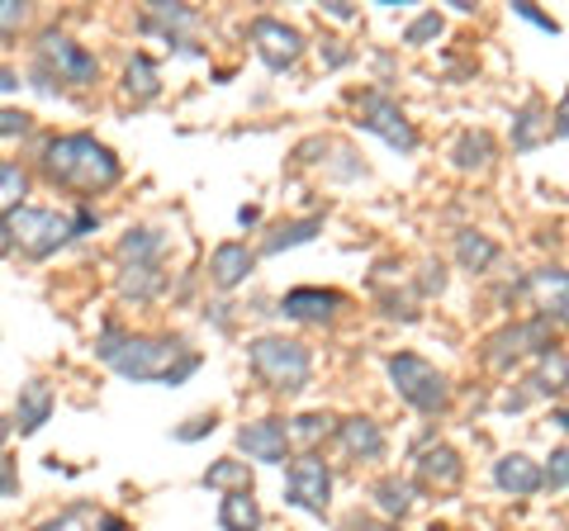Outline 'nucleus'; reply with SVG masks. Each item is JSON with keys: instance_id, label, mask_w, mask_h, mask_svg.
I'll use <instances>...</instances> for the list:
<instances>
[{"instance_id": "nucleus-44", "label": "nucleus", "mask_w": 569, "mask_h": 531, "mask_svg": "<svg viewBox=\"0 0 569 531\" xmlns=\"http://www.w3.org/2000/svg\"><path fill=\"white\" fill-rule=\"evenodd\" d=\"M6 437H10V422L0 418V451H6Z\"/></svg>"}, {"instance_id": "nucleus-40", "label": "nucleus", "mask_w": 569, "mask_h": 531, "mask_svg": "<svg viewBox=\"0 0 569 531\" xmlns=\"http://www.w3.org/2000/svg\"><path fill=\"white\" fill-rule=\"evenodd\" d=\"M14 86H20V72H14V67H0V91H14Z\"/></svg>"}, {"instance_id": "nucleus-2", "label": "nucleus", "mask_w": 569, "mask_h": 531, "mask_svg": "<svg viewBox=\"0 0 569 531\" xmlns=\"http://www.w3.org/2000/svg\"><path fill=\"white\" fill-rule=\"evenodd\" d=\"M48 176L67 190H81V194H100L119 181V157L96 143L91 133H67V138H52L48 157H43Z\"/></svg>"}, {"instance_id": "nucleus-17", "label": "nucleus", "mask_w": 569, "mask_h": 531, "mask_svg": "<svg viewBox=\"0 0 569 531\" xmlns=\"http://www.w3.org/2000/svg\"><path fill=\"white\" fill-rule=\"evenodd\" d=\"M342 447L351 455H361V460H380L385 455V432H380V422H370V418H347L342 422Z\"/></svg>"}, {"instance_id": "nucleus-27", "label": "nucleus", "mask_w": 569, "mask_h": 531, "mask_svg": "<svg viewBox=\"0 0 569 531\" xmlns=\"http://www.w3.org/2000/svg\"><path fill=\"white\" fill-rule=\"evenodd\" d=\"M318 228H323V219H299V223H284V228H276L271 238H266V247L261 252L271 257V252H284V247H299V242H309Z\"/></svg>"}, {"instance_id": "nucleus-22", "label": "nucleus", "mask_w": 569, "mask_h": 531, "mask_svg": "<svg viewBox=\"0 0 569 531\" xmlns=\"http://www.w3.org/2000/svg\"><path fill=\"white\" fill-rule=\"evenodd\" d=\"M157 290H162V271H157V266H123V275H119V294L123 299L142 304V299H152Z\"/></svg>"}, {"instance_id": "nucleus-25", "label": "nucleus", "mask_w": 569, "mask_h": 531, "mask_svg": "<svg viewBox=\"0 0 569 531\" xmlns=\"http://www.w3.org/2000/svg\"><path fill=\"white\" fill-rule=\"evenodd\" d=\"M451 157H456L460 171H485V167L493 162V138H489V133H466V138L456 143Z\"/></svg>"}, {"instance_id": "nucleus-21", "label": "nucleus", "mask_w": 569, "mask_h": 531, "mask_svg": "<svg viewBox=\"0 0 569 531\" xmlns=\"http://www.w3.org/2000/svg\"><path fill=\"white\" fill-rule=\"evenodd\" d=\"M531 290L541 294L546 323H550V318L560 323V318H565V271H560V266H550V271H537V275H531Z\"/></svg>"}, {"instance_id": "nucleus-37", "label": "nucleus", "mask_w": 569, "mask_h": 531, "mask_svg": "<svg viewBox=\"0 0 569 531\" xmlns=\"http://www.w3.org/2000/svg\"><path fill=\"white\" fill-rule=\"evenodd\" d=\"M213 422H219V418H213V413H204V418H194V422H190V428H176V441H194V437H204V432H213Z\"/></svg>"}, {"instance_id": "nucleus-9", "label": "nucleus", "mask_w": 569, "mask_h": 531, "mask_svg": "<svg viewBox=\"0 0 569 531\" xmlns=\"http://www.w3.org/2000/svg\"><path fill=\"white\" fill-rule=\"evenodd\" d=\"M252 43L271 72H284V67H295L299 52H305V33L271 20V14H261V20H252Z\"/></svg>"}, {"instance_id": "nucleus-24", "label": "nucleus", "mask_w": 569, "mask_h": 531, "mask_svg": "<svg viewBox=\"0 0 569 531\" xmlns=\"http://www.w3.org/2000/svg\"><path fill=\"white\" fill-rule=\"evenodd\" d=\"M413 484H408V480H399V474H389V480H380L376 484V503H380V512H385V518H403V512L408 508H413Z\"/></svg>"}, {"instance_id": "nucleus-13", "label": "nucleus", "mask_w": 569, "mask_h": 531, "mask_svg": "<svg viewBox=\"0 0 569 531\" xmlns=\"http://www.w3.org/2000/svg\"><path fill=\"white\" fill-rule=\"evenodd\" d=\"M252 266H257V252H252V247H242V242H223L219 252L209 257V280H213L219 290H233L238 280H242L247 271H252Z\"/></svg>"}, {"instance_id": "nucleus-14", "label": "nucleus", "mask_w": 569, "mask_h": 531, "mask_svg": "<svg viewBox=\"0 0 569 531\" xmlns=\"http://www.w3.org/2000/svg\"><path fill=\"white\" fill-rule=\"evenodd\" d=\"M460 474H466V465H460V455L451 447H427L418 455V480L432 484V489H456Z\"/></svg>"}, {"instance_id": "nucleus-39", "label": "nucleus", "mask_w": 569, "mask_h": 531, "mask_svg": "<svg viewBox=\"0 0 569 531\" xmlns=\"http://www.w3.org/2000/svg\"><path fill=\"white\" fill-rule=\"evenodd\" d=\"M347 531H399V527H389V522H376V518H356Z\"/></svg>"}, {"instance_id": "nucleus-32", "label": "nucleus", "mask_w": 569, "mask_h": 531, "mask_svg": "<svg viewBox=\"0 0 569 531\" xmlns=\"http://www.w3.org/2000/svg\"><path fill=\"white\" fill-rule=\"evenodd\" d=\"M531 384H541V389H565V351L560 347H546V357H541V380H531Z\"/></svg>"}, {"instance_id": "nucleus-18", "label": "nucleus", "mask_w": 569, "mask_h": 531, "mask_svg": "<svg viewBox=\"0 0 569 531\" xmlns=\"http://www.w3.org/2000/svg\"><path fill=\"white\" fill-rule=\"evenodd\" d=\"M123 91H129L133 100H157V96H162V81H157V62L148 58V52H133L129 72H123Z\"/></svg>"}, {"instance_id": "nucleus-19", "label": "nucleus", "mask_w": 569, "mask_h": 531, "mask_svg": "<svg viewBox=\"0 0 569 531\" xmlns=\"http://www.w3.org/2000/svg\"><path fill=\"white\" fill-rule=\"evenodd\" d=\"M219 527L223 531H257L261 527V508L252 493H228L223 508H219Z\"/></svg>"}, {"instance_id": "nucleus-6", "label": "nucleus", "mask_w": 569, "mask_h": 531, "mask_svg": "<svg viewBox=\"0 0 569 531\" xmlns=\"http://www.w3.org/2000/svg\"><path fill=\"white\" fill-rule=\"evenodd\" d=\"M6 228H10V242H20L29 257H52L71 238V219L67 214H58V209H33V204L14 209Z\"/></svg>"}, {"instance_id": "nucleus-38", "label": "nucleus", "mask_w": 569, "mask_h": 531, "mask_svg": "<svg viewBox=\"0 0 569 531\" xmlns=\"http://www.w3.org/2000/svg\"><path fill=\"white\" fill-rule=\"evenodd\" d=\"M512 10H518V14H522V20H531V24H541L546 33H560V29H556V24H550V20H546V14H541L537 6H527V0H518V6H512Z\"/></svg>"}, {"instance_id": "nucleus-23", "label": "nucleus", "mask_w": 569, "mask_h": 531, "mask_svg": "<svg viewBox=\"0 0 569 531\" xmlns=\"http://www.w3.org/2000/svg\"><path fill=\"white\" fill-rule=\"evenodd\" d=\"M204 489H228V493H252V470L242 460H219L204 470Z\"/></svg>"}, {"instance_id": "nucleus-20", "label": "nucleus", "mask_w": 569, "mask_h": 531, "mask_svg": "<svg viewBox=\"0 0 569 531\" xmlns=\"http://www.w3.org/2000/svg\"><path fill=\"white\" fill-rule=\"evenodd\" d=\"M162 247H167V238L157 233V228H133V233L119 242V257L129 266H157V252H162Z\"/></svg>"}, {"instance_id": "nucleus-3", "label": "nucleus", "mask_w": 569, "mask_h": 531, "mask_svg": "<svg viewBox=\"0 0 569 531\" xmlns=\"http://www.w3.org/2000/svg\"><path fill=\"white\" fill-rule=\"evenodd\" d=\"M52 77H58V81H71V86H91V81L100 77V62H96L81 43H71L67 33L48 29L43 39H39V72H33L39 91H52Z\"/></svg>"}, {"instance_id": "nucleus-41", "label": "nucleus", "mask_w": 569, "mask_h": 531, "mask_svg": "<svg viewBox=\"0 0 569 531\" xmlns=\"http://www.w3.org/2000/svg\"><path fill=\"white\" fill-rule=\"evenodd\" d=\"M328 14H332V20H351V6H347V0H332Z\"/></svg>"}, {"instance_id": "nucleus-16", "label": "nucleus", "mask_w": 569, "mask_h": 531, "mask_svg": "<svg viewBox=\"0 0 569 531\" xmlns=\"http://www.w3.org/2000/svg\"><path fill=\"white\" fill-rule=\"evenodd\" d=\"M48 418H52V389L43 380H29L20 389V403H14V422H20V432L29 437V432H39Z\"/></svg>"}, {"instance_id": "nucleus-36", "label": "nucleus", "mask_w": 569, "mask_h": 531, "mask_svg": "<svg viewBox=\"0 0 569 531\" xmlns=\"http://www.w3.org/2000/svg\"><path fill=\"white\" fill-rule=\"evenodd\" d=\"M29 129V114L24 110H0V138H14Z\"/></svg>"}, {"instance_id": "nucleus-8", "label": "nucleus", "mask_w": 569, "mask_h": 531, "mask_svg": "<svg viewBox=\"0 0 569 531\" xmlns=\"http://www.w3.org/2000/svg\"><path fill=\"white\" fill-rule=\"evenodd\" d=\"M328 499H332V470H328L313 451H305V455H299L295 465H290V503L323 518Z\"/></svg>"}, {"instance_id": "nucleus-31", "label": "nucleus", "mask_w": 569, "mask_h": 531, "mask_svg": "<svg viewBox=\"0 0 569 531\" xmlns=\"http://www.w3.org/2000/svg\"><path fill=\"white\" fill-rule=\"evenodd\" d=\"M29 190V176L20 167H10V162H0V209L14 204L20 209V194Z\"/></svg>"}, {"instance_id": "nucleus-12", "label": "nucleus", "mask_w": 569, "mask_h": 531, "mask_svg": "<svg viewBox=\"0 0 569 531\" xmlns=\"http://www.w3.org/2000/svg\"><path fill=\"white\" fill-rule=\"evenodd\" d=\"M337 304H342V294H332V290H290L280 309H284V318H295V323H328Z\"/></svg>"}, {"instance_id": "nucleus-4", "label": "nucleus", "mask_w": 569, "mask_h": 531, "mask_svg": "<svg viewBox=\"0 0 569 531\" xmlns=\"http://www.w3.org/2000/svg\"><path fill=\"white\" fill-rule=\"evenodd\" d=\"M252 370L271 389H290L295 394V389L309 384L313 361H309V351L299 342H290V338H257L252 342Z\"/></svg>"}, {"instance_id": "nucleus-10", "label": "nucleus", "mask_w": 569, "mask_h": 531, "mask_svg": "<svg viewBox=\"0 0 569 531\" xmlns=\"http://www.w3.org/2000/svg\"><path fill=\"white\" fill-rule=\"evenodd\" d=\"M546 347H550V323H546V318H531V323L503 328L498 338H489V365L508 370L512 361H522L527 351H546Z\"/></svg>"}, {"instance_id": "nucleus-30", "label": "nucleus", "mask_w": 569, "mask_h": 531, "mask_svg": "<svg viewBox=\"0 0 569 531\" xmlns=\"http://www.w3.org/2000/svg\"><path fill=\"white\" fill-rule=\"evenodd\" d=\"M284 432H290V441H305V447H313L318 437L332 432V418L328 413H305V418H295V428H284Z\"/></svg>"}, {"instance_id": "nucleus-28", "label": "nucleus", "mask_w": 569, "mask_h": 531, "mask_svg": "<svg viewBox=\"0 0 569 531\" xmlns=\"http://www.w3.org/2000/svg\"><path fill=\"white\" fill-rule=\"evenodd\" d=\"M100 518H104V512H96L91 503H71L62 518H52V522H43V527H33V531H96Z\"/></svg>"}, {"instance_id": "nucleus-15", "label": "nucleus", "mask_w": 569, "mask_h": 531, "mask_svg": "<svg viewBox=\"0 0 569 531\" xmlns=\"http://www.w3.org/2000/svg\"><path fill=\"white\" fill-rule=\"evenodd\" d=\"M493 480H498L503 493H512V499H527V493L541 489V470H537V460L531 455H503L498 460V470H493Z\"/></svg>"}, {"instance_id": "nucleus-5", "label": "nucleus", "mask_w": 569, "mask_h": 531, "mask_svg": "<svg viewBox=\"0 0 569 531\" xmlns=\"http://www.w3.org/2000/svg\"><path fill=\"white\" fill-rule=\"evenodd\" d=\"M389 380H395L399 394L413 403V409H422V413H441V409H447V399H451V389H447V380H441V370L432 361L413 357V351H403V357H389Z\"/></svg>"}, {"instance_id": "nucleus-26", "label": "nucleus", "mask_w": 569, "mask_h": 531, "mask_svg": "<svg viewBox=\"0 0 569 531\" xmlns=\"http://www.w3.org/2000/svg\"><path fill=\"white\" fill-rule=\"evenodd\" d=\"M456 257H460V266H466V271H489L493 257H498V247H493L485 233H460V238H456Z\"/></svg>"}, {"instance_id": "nucleus-33", "label": "nucleus", "mask_w": 569, "mask_h": 531, "mask_svg": "<svg viewBox=\"0 0 569 531\" xmlns=\"http://www.w3.org/2000/svg\"><path fill=\"white\" fill-rule=\"evenodd\" d=\"M24 20H29V6H20V0H0V39L20 33Z\"/></svg>"}, {"instance_id": "nucleus-7", "label": "nucleus", "mask_w": 569, "mask_h": 531, "mask_svg": "<svg viewBox=\"0 0 569 531\" xmlns=\"http://www.w3.org/2000/svg\"><path fill=\"white\" fill-rule=\"evenodd\" d=\"M361 129H370V133H380L389 148H399V152H413L418 148V133L408 129V119H403V110L389 96H380V91H366L361 96Z\"/></svg>"}, {"instance_id": "nucleus-43", "label": "nucleus", "mask_w": 569, "mask_h": 531, "mask_svg": "<svg viewBox=\"0 0 569 531\" xmlns=\"http://www.w3.org/2000/svg\"><path fill=\"white\" fill-rule=\"evenodd\" d=\"M10 247H14V242H10V228H6V219H0V257H6Z\"/></svg>"}, {"instance_id": "nucleus-34", "label": "nucleus", "mask_w": 569, "mask_h": 531, "mask_svg": "<svg viewBox=\"0 0 569 531\" xmlns=\"http://www.w3.org/2000/svg\"><path fill=\"white\" fill-rule=\"evenodd\" d=\"M437 33H441V14H422V20L403 29V43H427V39H437Z\"/></svg>"}, {"instance_id": "nucleus-29", "label": "nucleus", "mask_w": 569, "mask_h": 531, "mask_svg": "<svg viewBox=\"0 0 569 531\" xmlns=\"http://www.w3.org/2000/svg\"><path fill=\"white\" fill-rule=\"evenodd\" d=\"M541 138H550V119L541 110H522L518 114V129H512V148H537Z\"/></svg>"}, {"instance_id": "nucleus-35", "label": "nucleus", "mask_w": 569, "mask_h": 531, "mask_svg": "<svg viewBox=\"0 0 569 531\" xmlns=\"http://www.w3.org/2000/svg\"><path fill=\"white\" fill-rule=\"evenodd\" d=\"M565 447L556 451V455H550V470H541V484H550V489H556V493H565Z\"/></svg>"}, {"instance_id": "nucleus-11", "label": "nucleus", "mask_w": 569, "mask_h": 531, "mask_svg": "<svg viewBox=\"0 0 569 531\" xmlns=\"http://www.w3.org/2000/svg\"><path fill=\"white\" fill-rule=\"evenodd\" d=\"M290 422L280 418H261V422H247V428L238 432V447L252 455V460H266V465H280L284 451H290Z\"/></svg>"}, {"instance_id": "nucleus-42", "label": "nucleus", "mask_w": 569, "mask_h": 531, "mask_svg": "<svg viewBox=\"0 0 569 531\" xmlns=\"http://www.w3.org/2000/svg\"><path fill=\"white\" fill-rule=\"evenodd\" d=\"M100 531H129V522L123 518H100Z\"/></svg>"}, {"instance_id": "nucleus-1", "label": "nucleus", "mask_w": 569, "mask_h": 531, "mask_svg": "<svg viewBox=\"0 0 569 531\" xmlns=\"http://www.w3.org/2000/svg\"><path fill=\"white\" fill-rule=\"evenodd\" d=\"M96 351H100V361L114 365L123 380H167V384H181L190 370L200 365V357L186 351V342H176V338H129V332H119V328H104Z\"/></svg>"}]
</instances>
